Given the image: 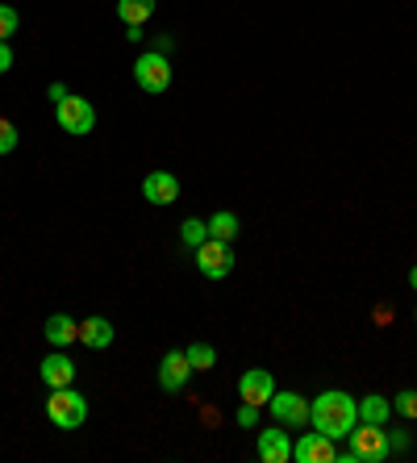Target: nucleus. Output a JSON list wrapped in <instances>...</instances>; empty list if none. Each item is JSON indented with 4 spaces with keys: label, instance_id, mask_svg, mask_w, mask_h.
Instances as JSON below:
<instances>
[{
    "label": "nucleus",
    "instance_id": "obj_1",
    "mask_svg": "<svg viewBox=\"0 0 417 463\" xmlns=\"http://www.w3.org/2000/svg\"><path fill=\"white\" fill-rule=\"evenodd\" d=\"M309 426L330 434L334 442L346 439V434L359 426V401L351 397V392H338V389L313 397L309 401Z\"/></svg>",
    "mask_w": 417,
    "mask_h": 463
},
{
    "label": "nucleus",
    "instance_id": "obj_2",
    "mask_svg": "<svg viewBox=\"0 0 417 463\" xmlns=\"http://www.w3.org/2000/svg\"><path fill=\"white\" fill-rule=\"evenodd\" d=\"M47 417L55 422L59 430H80L88 422V401H83L80 392L67 384V389H50L47 397Z\"/></svg>",
    "mask_w": 417,
    "mask_h": 463
},
{
    "label": "nucleus",
    "instance_id": "obj_3",
    "mask_svg": "<svg viewBox=\"0 0 417 463\" xmlns=\"http://www.w3.org/2000/svg\"><path fill=\"white\" fill-rule=\"evenodd\" d=\"M134 84L143 88V92H151V97L167 92V88H171V59L159 55V50H143V55L134 59Z\"/></svg>",
    "mask_w": 417,
    "mask_h": 463
},
{
    "label": "nucleus",
    "instance_id": "obj_4",
    "mask_svg": "<svg viewBox=\"0 0 417 463\" xmlns=\"http://www.w3.org/2000/svg\"><path fill=\"white\" fill-rule=\"evenodd\" d=\"M346 439H351V455H355L359 463H384L388 455H393L388 451V430L371 426V422H359Z\"/></svg>",
    "mask_w": 417,
    "mask_h": 463
},
{
    "label": "nucleus",
    "instance_id": "obj_5",
    "mask_svg": "<svg viewBox=\"0 0 417 463\" xmlns=\"http://www.w3.org/2000/svg\"><path fill=\"white\" fill-rule=\"evenodd\" d=\"M55 122H59L63 134H75V138L92 134V125H96L92 100H83V97H75V92H72L67 100H59V105H55Z\"/></svg>",
    "mask_w": 417,
    "mask_h": 463
},
{
    "label": "nucleus",
    "instance_id": "obj_6",
    "mask_svg": "<svg viewBox=\"0 0 417 463\" xmlns=\"http://www.w3.org/2000/svg\"><path fill=\"white\" fill-rule=\"evenodd\" d=\"M196 268H201L204 280H226L234 271V246L222 243V238H204L196 246Z\"/></svg>",
    "mask_w": 417,
    "mask_h": 463
},
{
    "label": "nucleus",
    "instance_id": "obj_7",
    "mask_svg": "<svg viewBox=\"0 0 417 463\" xmlns=\"http://www.w3.org/2000/svg\"><path fill=\"white\" fill-rule=\"evenodd\" d=\"M267 409H272V417L288 430L309 426V401H305L300 392H275L272 401H267Z\"/></svg>",
    "mask_w": 417,
    "mask_h": 463
},
{
    "label": "nucleus",
    "instance_id": "obj_8",
    "mask_svg": "<svg viewBox=\"0 0 417 463\" xmlns=\"http://www.w3.org/2000/svg\"><path fill=\"white\" fill-rule=\"evenodd\" d=\"M292 459L297 463H338V447H334L330 434L313 430V434H300L292 442Z\"/></svg>",
    "mask_w": 417,
    "mask_h": 463
},
{
    "label": "nucleus",
    "instance_id": "obj_9",
    "mask_svg": "<svg viewBox=\"0 0 417 463\" xmlns=\"http://www.w3.org/2000/svg\"><path fill=\"white\" fill-rule=\"evenodd\" d=\"M192 376H196V372H192L184 351H167L163 359H159V389L163 392H184Z\"/></svg>",
    "mask_w": 417,
    "mask_h": 463
},
{
    "label": "nucleus",
    "instance_id": "obj_10",
    "mask_svg": "<svg viewBox=\"0 0 417 463\" xmlns=\"http://www.w3.org/2000/svg\"><path fill=\"white\" fill-rule=\"evenodd\" d=\"M272 397H275V380H272V372H267V367H250V372H242L239 401L267 409V401H272Z\"/></svg>",
    "mask_w": 417,
    "mask_h": 463
},
{
    "label": "nucleus",
    "instance_id": "obj_11",
    "mask_svg": "<svg viewBox=\"0 0 417 463\" xmlns=\"http://www.w3.org/2000/svg\"><path fill=\"white\" fill-rule=\"evenodd\" d=\"M255 455H259L263 463H288L292 459V439H288L280 426H267L259 434V442H255Z\"/></svg>",
    "mask_w": 417,
    "mask_h": 463
},
{
    "label": "nucleus",
    "instance_id": "obj_12",
    "mask_svg": "<svg viewBox=\"0 0 417 463\" xmlns=\"http://www.w3.org/2000/svg\"><path fill=\"white\" fill-rule=\"evenodd\" d=\"M143 196L151 205H171V201H179V180L171 171H151L143 180Z\"/></svg>",
    "mask_w": 417,
    "mask_h": 463
},
{
    "label": "nucleus",
    "instance_id": "obj_13",
    "mask_svg": "<svg viewBox=\"0 0 417 463\" xmlns=\"http://www.w3.org/2000/svg\"><path fill=\"white\" fill-rule=\"evenodd\" d=\"M38 372H42V384H47V389H67V384H75V364L63 351L47 355Z\"/></svg>",
    "mask_w": 417,
    "mask_h": 463
},
{
    "label": "nucleus",
    "instance_id": "obj_14",
    "mask_svg": "<svg viewBox=\"0 0 417 463\" xmlns=\"http://www.w3.org/2000/svg\"><path fill=\"white\" fill-rule=\"evenodd\" d=\"M80 342L88 347V351H105V347H113V322H109V317H83Z\"/></svg>",
    "mask_w": 417,
    "mask_h": 463
},
{
    "label": "nucleus",
    "instance_id": "obj_15",
    "mask_svg": "<svg viewBox=\"0 0 417 463\" xmlns=\"http://www.w3.org/2000/svg\"><path fill=\"white\" fill-rule=\"evenodd\" d=\"M42 334H47L50 347H72V342H80V322L67 313H50Z\"/></svg>",
    "mask_w": 417,
    "mask_h": 463
},
{
    "label": "nucleus",
    "instance_id": "obj_16",
    "mask_svg": "<svg viewBox=\"0 0 417 463\" xmlns=\"http://www.w3.org/2000/svg\"><path fill=\"white\" fill-rule=\"evenodd\" d=\"M388 417H393V401H388V397H380V392H371V397H363V401H359V422L384 426Z\"/></svg>",
    "mask_w": 417,
    "mask_h": 463
},
{
    "label": "nucleus",
    "instance_id": "obj_17",
    "mask_svg": "<svg viewBox=\"0 0 417 463\" xmlns=\"http://www.w3.org/2000/svg\"><path fill=\"white\" fill-rule=\"evenodd\" d=\"M242 234V221L239 213H230V209H222V213H213L209 218V238H222V243H234Z\"/></svg>",
    "mask_w": 417,
    "mask_h": 463
},
{
    "label": "nucleus",
    "instance_id": "obj_18",
    "mask_svg": "<svg viewBox=\"0 0 417 463\" xmlns=\"http://www.w3.org/2000/svg\"><path fill=\"white\" fill-rule=\"evenodd\" d=\"M117 17L126 25H146L155 17V0H117Z\"/></svg>",
    "mask_w": 417,
    "mask_h": 463
},
{
    "label": "nucleus",
    "instance_id": "obj_19",
    "mask_svg": "<svg viewBox=\"0 0 417 463\" xmlns=\"http://www.w3.org/2000/svg\"><path fill=\"white\" fill-rule=\"evenodd\" d=\"M184 355H188L192 372H209V367L217 364V351H213V347H209V342H192V347H188V351H184Z\"/></svg>",
    "mask_w": 417,
    "mask_h": 463
},
{
    "label": "nucleus",
    "instance_id": "obj_20",
    "mask_svg": "<svg viewBox=\"0 0 417 463\" xmlns=\"http://www.w3.org/2000/svg\"><path fill=\"white\" fill-rule=\"evenodd\" d=\"M179 238H184V243H188L192 251H196V246H201L204 238H209V221H201V218H188V221H184V226H179Z\"/></svg>",
    "mask_w": 417,
    "mask_h": 463
},
{
    "label": "nucleus",
    "instance_id": "obj_21",
    "mask_svg": "<svg viewBox=\"0 0 417 463\" xmlns=\"http://www.w3.org/2000/svg\"><path fill=\"white\" fill-rule=\"evenodd\" d=\"M393 414H401V417H409V422H413V417H417V392L413 389L396 392V397H393Z\"/></svg>",
    "mask_w": 417,
    "mask_h": 463
},
{
    "label": "nucleus",
    "instance_id": "obj_22",
    "mask_svg": "<svg viewBox=\"0 0 417 463\" xmlns=\"http://www.w3.org/2000/svg\"><path fill=\"white\" fill-rule=\"evenodd\" d=\"M13 34H17V9L0 4V42H9Z\"/></svg>",
    "mask_w": 417,
    "mask_h": 463
},
{
    "label": "nucleus",
    "instance_id": "obj_23",
    "mask_svg": "<svg viewBox=\"0 0 417 463\" xmlns=\"http://www.w3.org/2000/svg\"><path fill=\"white\" fill-rule=\"evenodd\" d=\"M9 150H17V125L0 117V155H9Z\"/></svg>",
    "mask_w": 417,
    "mask_h": 463
},
{
    "label": "nucleus",
    "instance_id": "obj_24",
    "mask_svg": "<svg viewBox=\"0 0 417 463\" xmlns=\"http://www.w3.org/2000/svg\"><path fill=\"white\" fill-rule=\"evenodd\" d=\"M239 426H242V430H255V426H259V405H247V401L239 405Z\"/></svg>",
    "mask_w": 417,
    "mask_h": 463
},
{
    "label": "nucleus",
    "instance_id": "obj_25",
    "mask_svg": "<svg viewBox=\"0 0 417 463\" xmlns=\"http://www.w3.org/2000/svg\"><path fill=\"white\" fill-rule=\"evenodd\" d=\"M388 451L405 455L409 451V430H388Z\"/></svg>",
    "mask_w": 417,
    "mask_h": 463
},
{
    "label": "nucleus",
    "instance_id": "obj_26",
    "mask_svg": "<svg viewBox=\"0 0 417 463\" xmlns=\"http://www.w3.org/2000/svg\"><path fill=\"white\" fill-rule=\"evenodd\" d=\"M9 67H13V47L9 42H0V75L9 72Z\"/></svg>",
    "mask_w": 417,
    "mask_h": 463
},
{
    "label": "nucleus",
    "instance_id": "obj_27",
    "mask_svg": "<svg viewBox=\"0 0 417 463\" xmlns=\"http://www.w3.org/2000/svg\"><path fill=\"white\" fill-rule=\"evenodd\" d=\"M47 97L55 100V105H59V100H67V97H72V92H67V88H63V84H50V88H47Z\"/></svg>",
    "mask_w": 417,
    "mask_h": 463
},
{
    "label": "nucleus",
    "instance_id": "obj_28",
    "mask_svg": "<svg viewBox=\"0 0 417 463\" xmlns=\"http://www.w3.org/2000/svg\"><path fill=\"white\" fill-rule=\"evenodd\" d=\"M151 50H159V55H171V38L159 34V38H155V47H151Z\"/></svg>",
    "mask_w": 417,
    "mask_h": 463
},
{
    "label": "nucleus",
    "instance_id": "obj_29",
    "mask_svg": "<svg viewBox=\"0 0 417 463\" xmlns=\"http://www.w3.org/2000/svg\"><path fill=\"white\" fill-rule=\"evenodd\" d=\"M409 288H413V293H417V268L409 271Z\"/></svg>",
    "mask_w": 417,
    "mask_h": 463
},
{
    "label": "nucleus",
    "instance_id": "obj_30",
    "mask_svg": "<svg viewBox=\"0 0 417 463\" xmlns=\"http://www.w3.org/2000/svg\"><path fill=\"white\" fill-rule=\"evenodd\" d=\"M413 322H417V309H413Z\"/></svg>",
    "mask_w": 417,
    "mask_h": 463
}]
</instances>
